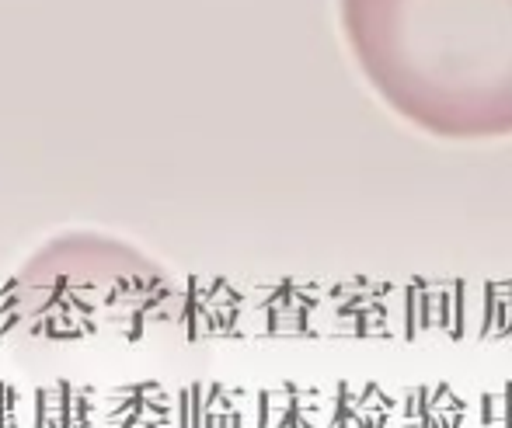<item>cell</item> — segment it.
<instances>
[{"instance_id":"1","label":"cell","mask_w":512,"mask_h":428,"mask_svg":"<svg viewBox=\"0 0 512 428\" xmlns=\"http://www.w3.org/2000/svg\"><path fill=\"white\" fill-rule=\"evenodd\" d=\"M338 18L366 81L411 122L512 129V0H338Z\"/></svg>"}]
</instances>
